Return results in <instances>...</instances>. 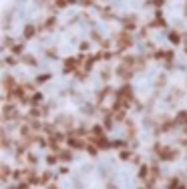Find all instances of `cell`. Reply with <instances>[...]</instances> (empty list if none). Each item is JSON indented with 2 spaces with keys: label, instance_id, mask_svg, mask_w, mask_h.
Segmentation results:
<instances>
[{
  "label": "cell",
  "instance_id": "cell-1",
  "mask_svg": "<svg viewBox=\"0 0 187 189\" xmlns=\"http://www.w3.org/2000/svg\"><path fill=\"white\" fill-rule=\"evenodd\" d=\"M24 60H26V65H36L34 56H24Z\"/></svg>",
  "mask_w": 187,
  "mask_h": 189
}]
</instances>
